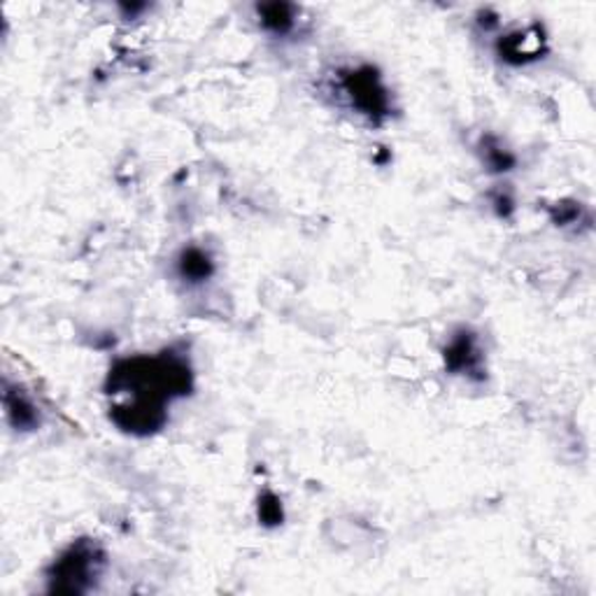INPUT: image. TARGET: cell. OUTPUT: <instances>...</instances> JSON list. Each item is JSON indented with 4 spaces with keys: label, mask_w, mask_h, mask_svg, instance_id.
Wrapping results in <instances>:
<instances>
[{
    "label": "cell",
    "mask_w": 596,
    "mask_h": 596,
    "mask_svg": "<svg viewBox=\"0 0 596 596\" xmlns=\"http://www.w3.org/2000/svg\"><path fill=\"white\" fill-rule=\"evenodd\" d=\"M492 205L496 208V212H498V218H508V214L515 210V203H513V199L511 196H506V194H498L494 201H492Z\"/></svg>",
    "instance_id": "11"
},
{
    "label": "cell",
    "mask_w": 596,
    "mask_h": 596,
    "mask_svg": "<svg viewBox=\"0 0 596 596\" xmlns=\"http://www.w3.org/2000/svg\"><path fill=\"white\" fill-rule=\"evenodd\" d=\"M443 362L452 375L485 380V347L481 336L468 326L457 329L443 347Z\"/></svg>",
    "instance_id": "4"
},
{
    "label": "cell",
    "mask_w": 596,
    "mask_h": 596,
    "mask_svg": "<svg viewBox=\"0 0 596 596\" xmlns=\"http://www.w3.org/2000/svg\"><path fill=\"white\" fill-rule=\"evenodd\" d=\"M333 91L345 101L354 114L368 119L371 124H383L394 112V97L383 73L371 63L347 65L336 70Z\"/></svg>",
    "instance_id": "3"
},
{
    "label": "cell",
    "mask_w": 596,
    "mask_h": 596,
    "mask_svg": "<svg viewBox=\"0 0 596 596\" xmlns=\"http://www.w3.org/2000/svg\"><path fill=\"white\" fill-rule=\"evenodd\" d=\"M194 390L189 356L173 347L159 354H135L119 360L105 380V392L117 396L110 420L131 436H152L169 422V408Z\"/></svg>",
    "instance_id": "1"
},
{
    "label": "cell",
    "mask_w": 596,
    "mask_h": 596,
    "mask_svg": "<svg viewBox=\"0 0 596 596\" xmlns=\"http://www.w3.org/2000/svg\"><path fill=\"white\" fill-rule=\"evenodd\" d=\"M259 519L266 524V527H277L284 519V511H282V501L273 494L266 492L264 496L259 498Z\"/></svg>",
    "instance_id": "10"
},
{
    "label": "cell",
    "mask_w": 596,
    "mask_h": 596,
    "mask_svg": "<svg viewBox=\"0 0 596 596\" xmlns=\"http://www.w3.org/2000/svg\"><path fill=\"white\" fill-rule=\"evenodd\" d=\"M108 566V555L93 538H78L57 555L47 568V592L87 594L97 587Z\"/></svg>",
    "instance_id": "2"
},
{
    "label": "cell",
    "mask_w": 596,
    "mask_h": 596,
    "mask_svg": "<svg viewBox=\"0 0 596 596\" xmlns=\"http://www.w3.org/2000/svg\"><path fill=\"white\" fill-rule=\"evenodd\" d=\"M494 52L501 61L511 65H527L543 59L541 54H545V38L541 33V27L534 23L529 29L501 33L494 42Z\"/></svg>",
    "instance_id": "5"
},
{
    "label": "cell",
    "mask_w": 596,
    "mask_h": 596,
    "mask_svg": "<svg viewBox=\"0 0 596 596\" xmlns=\"http://www.w3.org/2000/svg\"><path fill=\"white\" fill-rule=\"evenodd\" d=\"M254 19L259 29L273 40H287L299 31L301 23V10L294 3H256L254 6Z\"/></svg>",
    "instance_id": "7"
},
{
    "label": "cell",
    "mask_w": 596,
    "mask_h": 596,
    "mask_svg": "<svg viewBox=\"0 0 596 596\" xmlns=\"http://www.w3.org/2000/svg\"><path fill=\"white\" fill-rule=\"evenodd\" d=\"M3 411L8 424L19 434H33L42 426V408L31 392L23 390L19 383H3Z\"/></svg>",
    "instance_id": "6"
},
{
    "label": "cell",
    "mask_w": 596,
    "mask_h": 596,
    "mask_svg": "<svg viewBox=\"0 0 596 596\" xmlns=\"http://www.w3.org/2000/svg\"><path fill=\"white\" fill-rule=\"evenodd\" d=\"M214 273H218V264H214L212 254L199 245H189L175 256V275L189 287L212 280Z\"/></svg>",
    "instance_id": "8"
},
{
    "label": "cell",
    "mask_w": 596,
    "mask_h": 596,
    "mask_svg": "<svg viewBox=\"0 0 596 596\" xmlns=\"http://www.w3.org/2000/svg\"><path fill=\"white\" fill-rule=\"evenodd\" d=\"M481 156L489 173H511L517 163V156L494 135L481 140Z\"/></svg>",
    "instance_id": "9"
}]
</instances>
